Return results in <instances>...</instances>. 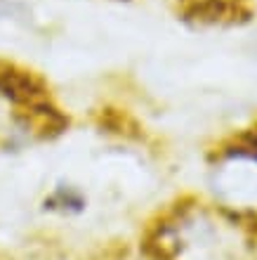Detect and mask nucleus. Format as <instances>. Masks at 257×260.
Segmentation results:
<instances>
[{
    "label": "nucleus",
    "mask_w": 257,
    "mask_h": 260,
    "mask_svg": "<svg viewBox=\"0 0 257 260\" xmlns=\"http://www.w3.org/2000/svg\"><path fill=\"white\" fill-rule=\"evenodd\" d=\"M182 14L187 21L203 26H236L250 21L252 17L243 0H189Z\"/></svg>",
    "instance_id": "obj_2"
},
{
    "label": "nucleus",
    "mask_w": 257,
    "mask_h": 260,
    "mask_svg": "<svg viewBox=\"0 0 257 260\" xmlns=\"http://www.w3.org/2000/svg\"><path fill=\"white\" fill-rule=\"evenodd\" d=\"M17 10H24L21 5H17V3H7V0H0V19H5V17H12V12Z\"/></svg>",
    "instance_id": "obj_4"
},
{
    "label": "nucleus",
    "mask_w": 257,
    "mask_h": 260,
    "mask_svg": "<svg viewBox=\"0 0 257 260\" xmlns=\"http://www.w3.org/2000/svg\"><path fill=\"white\" fill-rule=\"evenodd\" d=\"M0 97L12 102L19 114L50 102L48 85L33 71L14 64H0Z\"/></svg>",
    "instance_id": "obj_1"
},
{
    "label": "nucleus",
    "mask_w": 257,
    "mask_h": 260,
    "mask_svg": "<svg viewBox=\"0 0 257 260\" xmlns=\"http://www.w3.org/2000/svg\"><path fill=\"white\" fill-rule=\"evenodd\" d=\"M50 208H54V206H61V208H71V206H76V208H81V199L76 197L74 192H66V189H59V192L54 194L52 199L48 201Z\"/></svg>",
    "instance_id": "obj_3"
}]
</instances>
